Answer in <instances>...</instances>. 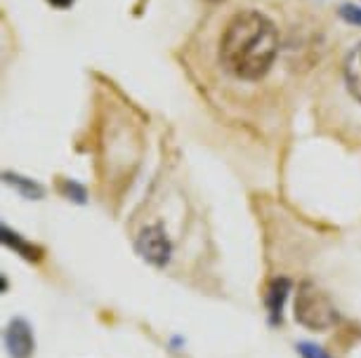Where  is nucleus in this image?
Returning <instances> with one entry per match:
<instances>
[{"mask_svg": "<svg viewBox=\"0 0 361 358\" xmlns=\"http://www.w3.org/2000/svg\"><path fill=\"white\" fill-rule=\"evenodd\" d=\"M5 347L12 358H31L33 354V333L29 323L17 319L5 330Z\"/></svg>", "mask_w": 361, "mask_h": 358, "instance_id": "nucleus-4", "label": "nucleus"}, {"mask_svg": "<svg viewBox=\"0 0 361 358\" xmlns=\"http://www.w3.org/2000/svg\"><path fill=\"white\" fill-rule=\"evenodd\" d=\"M279 55V31L274 22L257 10L236 12L220 38V62L238 80L267 76Z\"/></svg>", "mask_w": 361, "mask_h": 358, "instance_id": "nucleus-1", "label": "nucleus"}, {"mask_svg": "<svg viewBox=\"0 0 361 358\" xmlns=\"http://www.w3.org/2000/svg\"><path fill=\"white\" fill-rule=\"evenodd\" d=\"M137 250H140L142 257L156 267L168 264L170 252H173L170 241L166 238V234H163L161 226H147L137 238Z\"/></svg>", "mask_w": 361, "mask_h": 358, "instance_id": "nucleus-3", "label": "nucleus"}, {"mask_svg": "<svg viewBox=\"0 0 361 358\" xmlns=\"http://www.w3.org/2000/svg\"><path fill=\"white\" fill-rule=\"evenodd\" d=\"M3 243L12 250H17L19 255H24L26 260H38L40 257V250L36 245H31V243H26L22 236L10 231L8 226H3Z\"/></svg>", "mask_w": 361, "mask_h": 358, "instance_id": "nucleus-7", "label": "nucleus"}, {"mask_svg": "<svg viewBox=\"0 0 361 358\" xmlns=\"http://www.w3.org/2000/svg\"><path fill=\"white\" fill-rule=\"evenodd\" d=\"M210 3H220V0H210Z\"/></svg>", "mask_w": 361, "mask_h": 358, "instance_id": "nucleus-12", "label": "nucleus"}, {"mask_svg": "<svg viewBox=\"0 0 361 358\" xmlns=\"http://www.w3.org/2000/svg\"><path fill=\"white\" fill-rule=\"evenodd\" d=\"M340 15H343L350 24L361 26V10H359V8H352V5H343V10H340Z\"/></svg>", "mask_w": 361, "mask_h": 358, "instance_id": "nucleus-10", "label": "nucleus"}, {"mask_svg": "<svg viewBox=\"0 0 361 358\" xmlns=\"http://www.w3.org/2000/svg\"><path fill=\"white\" fill-rule=\"evenodd\" d=\"M295 321L310 330H329L336 326L338 312L322 290L312 283H302L295 297Z\"/></svg>", "mask_w": 361, "mask_h": 358, "instance_id": "nucleus-2", "label": "nucleus"}, {"mask_svg": "<svg viewBox=\"0 0 361 358\" xmlns=\"http://www.w3.org/2000/svg\"><path fill=\"white\" fill-rule=\"evenodd\" d=\"M290 293V283L286 279H276L267 290V307L271 314V321H281V312H283V302Z\"/></svg>", "mask_w": 361, "mask_h": 358, "instance_id": "nucleus-6", "label": "nucleus"}, {"mask_svg": "<svg viewBox=\"0 0 361 358\" xmlns=\"http://www.w3.org/2000/svg\"><path fill=\"white\" fill-rule=\"evenodd\" d=\"M47 3H50L52 8H57V10H66V8H71V5H73V0H47Z\"/></svg>", "mask_w": 361, "mask_h": 358, "instance_id": "nucleus-11", "label": "nucleus"}, {"mask_svg": "<svg viewBox=\"0 0 361 358\" xmlns=\"http://www.w3.org/2000/svg\"><path fill=\"white\" fill-rule=\"evenodd\" d=\"M5 177H8L10 184H17L19 188H22V191L29 196V198H38V196L43 193L38 184H33V181H26L24 177H17V174H15V177H12V174H5Z\"/></svg>", "mask_w": 361, "mask_h": 358, "instance_id": "nucleus-8", "label": "nucleus"}, {"mask_svg": "<svg viewBox=\"0 0 361 358\" xmlns=\"http://www.w3.org/2000/svg\"><path fill=\"white\" fill-rule=\"evenodd\" d=\"M345 80H347V87H350L352 97L361 104V43L354 47L350 52V57H347Z\"/></svg>", "mask_w": 361, "mask_h": 358, "instance_id": "nucleus-5", "label": "nucleus"}, {"mask_svg": "<svg viewBox=\"0 0 361 358\" xmlns=\"http://www.w3.org/2000/svg\"><path fill=\"white\" fill-rule=\"evenodd\" d=\"M298 351L302 354V358H331L322 347H317V344H310V342H302V344H300Z\"/></svg>", "mask_w": 361, "mask_h": 358, "instance_id": "nucleus-9", "label": "nucleus"}]
</instances>
